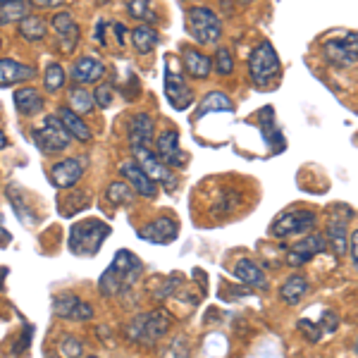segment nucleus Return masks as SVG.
I'll use <instances>...</instances> for the list:
<instances>
[{
	"mask_svg": "<svg viewBox=\"0 0 358 358\" xmlns=\"http://www.w3.org/2000/svg\"><path fill=\"white\" fill-rule=\"evenodd\" d=\"M138 273H141V261L127 248H120L115 253L113 263L106 268V273L101 275L98 280V289H101L103 296H117L129 289L131 285L136 282Z\"/></svg>",
	"mask_w": 358,
	"mask_h": 358,
	"instance_id": "nucleus-1",
	"label": "nucleus"
},
{
	"mask_svg": "<svg viewBox=\"0 0 358 358\" xmlns=\"http://www.w3.org/2000/svg\"><path fill=\"white\" fill-rule=\"evenodd\" d=\"M110 236V224L103 220H79L69 229V251L74 256L91 258L101 251L106 239Z\"/></svg>",
	"mask_w": 358,
	"mask_h": 358,
	"instance_id": "nucleus-2",
	"label": "nucleus"
},
{
	"mask_svg": "<svg viewBox=\"0 0 358 358\" xmlns=\"http://www.w3.org/2000/svg\"><path fill=\"white\" fill-rule=\"evenodd\" d=\"M248 74H251L253 84L265 86L275 84L282 74V62H280V55H277L275 45L270 41H263L261 45L253 48L251 57H248Z\"/></svg>",
	"mask_w": 358,
	"mask_h": 358,
	"instance_id": "nucleus-3",
	"label": "nucleus"
},
{
	"mask_svg": "<svg viewBox=\"0 0 358 358\" xmlns=\"http://www.w3.org/2000/svg\"><path fill=\"white\" fill-rule=\"evenodd\" d=\"M187 31L201 45H215L222 38V22L210 8H192L187 13Z\"/></svg>",
	"mask_w": 358,
	"mask_h": 358,
	"instance_id": "nucleus-4",
	"label": "nucleus"
},
{
	"mask_svg": "<svg viewBox=\"0 0 358 358\" xmlns=\"http://www.w3.org/2000/svg\"><path fill=\"white\" fill-rule=\"evenodd\" d=\"M179 65L182 62L175 55H165V96L175 110H187L194 103V91Z\"/></svg>",
	"mask_w": 358,
	"mask_h": 358,
	"instance_id": "nucleus-5",
	"label": "nucleus"
},
{
	"mask_svg": "<svg viewBox=\"0 0 358 358\" xmlns=\"http://www.w3.org/2000/svg\"><path fill=\"white\" fill-rule=\"evenodd\" d=\"M170 315L165 310H148V313L136 315L127 327L129 339L138 344H155L163 334L170 330Z\"/></svg>",
	"mask_w": 358,
	"mask_h": 358,
	"instance_id": "nucleus-6",
	"label": "nucleus"
},
{
	"mask_svg": "<svg viewBox=\"0 0 358 358\" xmlns=\"http://www.w3.org/2000/svg\"><path fill=\"white\" fill-rule=\"evenodd\" d=\"M31 138L36 143V148H41L45 155H57L67 151L69 143H72V136L67 134V129L62 127L57 115H48L41 127L31 129Z\"/></svg>",
	"mask_w": 358,
	"mask_h": 358,
	"instance_id": "nucleus-7",
	"label": "nucleus"
},
{
	"mask_svg": "<svg viewBox=\"0 0 358 358\" xmlns=\"http://www.w3.org/2000/svg\"><path fill=\"white\" fill-rule=\"evenodd\" d=\"M315 224H317V215L313 210H289V213H282L280 217H275L270 234L275 239H287V236L313 232Z\"/></svg>",
	"mask_w": 358,
	"mask_h": 358,
	"instance_id": "nucleus-8",
	"label": "nucleus"
},
{
	"mask_svg": "<svg viewBox=\"0 0 358 358\" xmlns=\"http://www.w3.org/2000/svg\"><path fill=\"white\" fill-rule=\"evenodd\" d=\"M134 158H136V163L141 165V170L146 172L155 184H160L167 194L177 192L179 182H177V177L172 175V167H167L163 160L155 155L153 148H136Z\"/></svg>",
	"mask_w": 358,
	"mask_h": 358,
	"instance_id": "nucleus-9",
	"label": "nucleus"
},
{
	"mask_svg": "<svg viewBox=\"0 0 358 358\" xmlns=\"http://www.w3.org/2000/svg\"><path fill=\"white\" fill-rule=\"evenodd\" d=\"M327 62H332L334 67H351L358 62V31L342 34L337 38H330L322 45Z\"/></svg>",
	"mask_w": 358,
	"mask_h": 358,
	"instance_id": "nucleus-10",
	"label": "nucleus"
},
{
	"mask_svg": "<svg viewBox=\"0 0 358 358\" xmlns=\"http://www.w3.org/2000/svg\"><path fill=\"white\" fill-rule=\"evenodd\" d=\"M327 248L330 246H327L325 234H308V236H303V239H299L296 244L289 246L285 261L287 265H292V268H301V265L310 263L317 253L327 251Z\"/></svg>",
	"mask_w": 358,
	"mask_h": 358,
	"instance_id": "nucleus-11",
	"label": "nucleus"
},
{
	"mask_svg": "<svg viewBox=\"0 0 358 358\" xmlns=\"http://www.w3.org/2000/svg\"><path fill=\"white\" fill-rule=\"evenodd\" d=\"M138 239L151 241V244H172L179 234V222L170 215H160L153 222L138 227Z\"/></svg>",
	"mask_w": 358,
	"mask_h": 358,
	"instance_id": "nucleus-12",
	"label": "nucleus"
},
{
	"mask_svg": "<svg viewBox=\"0 0 358 358\" xmlns=\"http://www.w3.org/2000/svg\"><path fill=\"white\" fill-rule=\"evenodd\" d=\"M53 310L57 317L72 322H86L94 317V306L82 301L77 294H60L53 301Z\"/></svg>",
	"mask_w": 358,
	"mask_h": 358,
	"instance_id": "nucleus-13",
	"label": "nucleus"
},
{
	"mask_svg": "<svg viewBox=\"0 0 358 358\" xmlns=\"http://www.w3.org/2000/svg\"><path fill=\"white\" fill-rule=\"evenodd\" d=\"M86 172V158H65L50 167V184L55 189H72Z\"/></svg>",
	"mask_w": 358,
	"mask_h": 358,
	"instance_id": "nucleus-14",
	"label": "nucleus"
},
{
	"mask_svg": "<svg viewBox=\"0 0 358 358\" xmlns=\"http://www.w3.org/2000/svg\"><path fill=\"white\" fill-rule=\"evenodd\" d=\"M155 155L167 165V167H187V153L179 146V131L177 129H165L155 141Z\"/></svg>",
	"mask_w": 358,
	"mask_h": 358,
	"instance_id": "nucleus-15",
	"label": "nucleus"
},
{
	"mask_svg": "<svg viewBox=\"0 0 358 358\" xmlns=\"http://www.w3.org/2000/svg\"><path fill=\"white\" fill-rule=\"evenodd\" d=\"M120 175H122L127 179V184L134 189V194L143 196V199H155V196H158V184L141 170V165H138L136 160H124V163L120 165Z\"/></svg>",
	"mask_w": 358,
	"mask_h": 358,
	"instance_id": "nucleus-16",
	"label": "nucleus"
},
{
	"mask_svg": "<svg viewBox=\"0 0 358 358\" xmlns=\"http://www.w3.org/2000/svg\"><path fill=\"white\" fill-rule=\"evenodd\" d=\"M50 27L55 31V38L60 43V50L65 55H72L74 48L79 43V24L69 13H57L53 20H50Z\"/></svg>",
	"mask_w": 358,
	"mask_h": 358,
	"instance_id": "nucleus-17",
	"label": "nucleus"
},
{
	"mask_svg": "<svg viewBox=\"0 0 358 358\" xmlns=\"http://www.w3.org/2000/svg\"><path fill=\"white\" fill-rule=\"evenodd\" d=\"M153 131L155 122L151 113H136L129 120V146L134 148H153Z\"/></svg>",
	"mask_w": 358,
	"mask_h": 358,
	"instance_id": "nucleus-18",
	"label": "nucleus"
},
{
	"mask_svg": "<svg viewBox=\"0 0 358 358\" xmlns=\"http://www.w3.org/2000/svg\"><path fill=\"white\" fill-rule=\"evenodd\" d=\"M36 77V69L13 57H0V89H10L17 84H27Z\"/></svg>",
	"mask_w": 358,
	"mask_h": 358,
	"instance_id": "nucleus-19",
	"label": "nucleus"
},
{
	"mask_svg": "<svg viewBox=\"0 0 358 358\" xmlns=\"http://www.w3.org/2000/svg\"><path fill=\"white\" fill-rule=\"evenodd\" d=\"M106 77V62L96 55H82L72 65L74 84H96Z\"/></svg>",
	"mask_w": 358,
	"mask_h": 358,
	"instance_id": "nucleus-20",
	"label": "nucleus"
},
{
	"mask_svg": "<svg viewBox=\"0 0 358 358\" xmlns=\"http://www.w3.org/2000/svg\"><path fill=\"white\" fill-rule=\"evenodd\" d=\"M182 65H184V72L192 79H208L213 72L210 57L203 55L201 50L192 48V45H187V48L182 50Z\"/></svg>",
	"mask_w": 358,
	"mask_h": 358,
	"instance_id": "nucleus-21",
	"label": "nucleus"
},
{
	"mask_svg": "<svg viewBox=\"0 0 358 358\" xmlns=\"http://www.w3.org/2000/svg\"><path fill=\"white\" fill-rule=\"evenodd\" d=\"M346 220L349 217H339V215H332L327 220V246L334 251V256L342 258L346 251H349V234H346Z\"/></svg>",
	"mask_w": 358,
	"mask_h": 358,
	"instance_id": "nucleus-22",
	"label": "nucleus"
},
{
	"mask_svg": "<svg viewBox=\"0 0 358 358\" xmlns=\"http://www.w3.org/2000/svg\"><path fill=\"white\" fill-rule=\"evenodd\" d=\"M234 277L239 282H244L246 287H256V289H268V277L261 270V265L251 258H241L234 265Z\"/></svg>",
	"mask_w": 358,
	"mask_h": 358,
	"instance_id": "nucleus-23",
	"label": "nucleus"
},
{
	"mask_svg": "<svg viewBox=\"0 0 358 358\" xmlns=\"http://www.w3.org/2000/svg\"><path fill=\"white\" fill-rule=\"evenodd\" d=\"M55 115L60 117V122L67 129V134L72 136V138H77L79 143H89L91 138H94V131H91L89 124H86L84 120H82V115L69 110V108H60V110H57Z\"/></svg>",
	"mask_w": 358,
	"mask_h": 358,
	"instance_id": "nucleus-24",
	"label": "nucleus"
},
{
	"mask_svg": "<svg viewBox=\"0 0 358 358\" xmlns=\"http://www.w3.org/2000/svg\"><path fill=\"white\" fill-rule=\"evenodd\" d=\"M15 108L24 117H34V115L43 110V96L31 86H22V89L15 91Z\"/></svg>",
	"mask_w": 358,
	"mask_h": 358,
	"instance_id": "nucleus-25",
	"label": "nucleus"
},
{
	"mask_svg": "<svg viewBox=\"0 0 358 358\" xmlns=\"http://www.w3.org/2000/svg\"><path fill=\"white\" fill-rule=\"evenodd\" d=\"M129 38H131V45H134V50L138 55L153 53L155 45H158V41H160L158 31H155V27H151V24L134 27V29H131V34H129Z\"/></svg>",
	"mask_w": 358,
	"mask_h": 358,
	"instance_id": "nucleus-26",
	"label": "nucleus"
},
{
	"mask_svg": "<svg viewBox=\"0 0 358 358\" xmlns=\"http://www.w3.org/2000/svg\"><path fill=\"white\" fill-rule=\"evenodd\" d=\"M17 31H20V36L24 38V41L38 43V41H43V38H45L48 27H45V22L38 15H27L24 20L17 24Z\"/></svg>",
	"mask_w": 358,
	"mask_h": 358,
	"instance_id": "nucleus-27",
	"label": "nucleus"
},
{
	"mask_svg": "<svg viewBox=\"0 0 358 358\" xmlns=\"http://www.w3.org/2000/svg\"><path fill=\"white\" fill-rule=\"evenodd\" d=\"M308 292V280L303 275H292L285 285L280 287V299L287 306H296Z\"/></svg>",
	"mask_w": 358,
	"mask_h": 358,
	"instance_id": "nucleus-28",
	"label": "nucleus"
},
{
	"mask_svg": "<svg viewBox=\"0 0 358 358\" xmlns=\"http://www.w3.org/2000/svg\"><path fill=\"white\" fill-rule=\"evenodd\" d=\"M234 110V103L229 101L227 96L220 94V91H213V94H208L203 98V103L199 106V110H196V117H203L208 113H232Z\"/></svg>",
	"mask_w": 358,
	"mask_h": 358,
	"instance_id": "nucleus-29",
	"label": "nucleus"
},
{
	"mask_svg": "<svg viewBox=\"0 0 358 358\" xmlns=\"http://www.w3.org/2000/svg\"><path fill=\"white\" fill-rule=\"evenodd\" d=\"M65 84H67L65 67H62L60 62H48L43 72V89L48 91V94H57L60 89H65Z\"/></svg>",
	"mask_w": 358,
	"mask_h": 358,
	"instance_id": "nucleus-30",
	"label": "nucleus"
},
{
	"mask_svg": "<svg viewBox=\"0 0 358 358\" xmlns=\"http://www.w3.org/2000/svg\"><path fill=\"white\" fill-rule=\"evenodd\" d=\"M29 15V5L27 0H15V3H8L0 8V27L8 24H20L22 20Z\"/></svg>",
	"mask_w": 358,
	"mask_h": 358,
	"instance_id": "nucleus-31",
	"label": "nucleus"
},
{
	"mask_svg": "<svg viewBox=\"0 0 358 358\" xmlns=\"http://www.w3.org/2000/svg\"><path fill=\"white\" fill-rule=\"evenodd\" d=\"M67 101H69V110H74L77 115H86L94 110V96L89 91H84L82 86H72Z\"/></svg>",
	"mask_w": 358,
	"mask_h": 358,
	"instance_id": "nucleus-32",
	"label": "nucleus"
},
{
	"mask_svg": "<svg viewBox=\"0 0 358 358\" xmlns=\"http://www.w3.org/2000/svg\"><path fill=\"white\" fill-rule=\"evenodd\" d=\"M106 199L110 201L113 206H129L134 201V194H131V187L124 182H113L108 184L106 189Z\"/></svg>",
	"mask_w": 358,
	"mask_h": 358,
	"instance_id": "nucleus-33",
	"label": "nucleus"
},
{
	"mask_svg": "<svg viewBox=\"0 0 358 358\" xmlns=\"http://www.w3.org/2000/svg\"><path fill=\"white\" fill-rule=\"evenodd\" d=\"M127 13H129V17H134V20L155 22L151 0H127Z\"/></svg>",
	"mask_w": 358,
	"mask_h": 358,
	"instance_id": "nucleus-34",
	"label": "nucleus"
},
{
	"mask_svg": "<svg viewBox=\"0 0 358 358\" xmlns=\"http://www.w3.org/2000/svg\"><path fill=\"white\" fill-rule=\"evenodd\" d=\"M213 69H215L220 77H229L234 69V57L232 53H229L224 45H220V48L215 50V57H213Z\"/></svg>",
	"mask_w": 358,
	"mask_h": 358,
	"instance_id": "nucleus-35",
	"label": "nucleus"
},
{
	"mask_svg": "<svg viewBox=\"0 0 358 358\" xmlns=\"http://www.w3.org/2000/svg\"><path fill=\"white\" fill-rule=\"evenodd\" d=\"M94 103L98 108H110L113 106V86L110 84H98L94 91Z\"/></svg>",
	"mask_w": 358,
	"mask_h": 358,
	"instance_id": "nucleus-36",
	"label": "nucleus"
},
{
	"mask_svg": "<svg viewBox=\"0 0 358 358\" xmlns=\"http://www.w3.org/2000/svg\"><path fill=\"white\" fill-rule=\"evenodd\" d=\"M60 351H62V356H65V358H79V356H82V351H84V344L79 342L77 337H67V339H62Z\"/></svg>",
	"mask_w": 358,
	"mask_h": 358,
	"instance_id": "nucleus-37",
	"label": "nucleus"
},
{
	"mask_svg": "<svg viewBox=\"0 0 358 358\" xmlns=\"http://www.w3.org/2000/svg\"><path fill=\"white\" fill-rule=\"evenodd\" d=\"M317 327H320V332L322 334H332V332H337V327H339V315L334 313V310H325L320 317V322H317Z\"/></svg>",
	"mask_w": 358,
	"mask_h": 358,
	"instance_id": "nucleus-38",
	"label": "nucleus"
},
{
	"mask_svg": "<svg viewBox=\"0 0 358 358\" xmlns=\"http://www.w3.org/2000/svg\"><path fill=\"white\" fill-rule=\"evenodd\" d=\"M299 330H301V334L308 339V342H320V337H322L320 327L310 320H299Z\"/></svg>",
	"mask_w": 358,
	"mask_h": 358,
	"instance_id": "nucleus-39",
	"label": "nucleus"
},
{
	"mask_svg": "<svg viewBox=\"0 0 358 358\" xmlns=\"http://www.w3.org/2000/svg\"><path fill=\"white\" fill-rule=\"evenodd\" d=\"M349 251H351V261H354V268L358 270V229L349 236Z\"/></svg>",
	"mask_w": 358,
	"mask_h": 358,
	"instance_id": "nucleus-40",
	"label": "nucleus"
},
{
	"mask_svg": "<svg viewBox=\"0 0 358 358\" xmlns=\"http://www.w3.org/2000/svg\"><path fill=\"white\" fill-rule=\"evenodd\" d=\"M94 38H96V41L101 43V45H106V43H108V41H106V20H101V22L96 24V29H94Z\"/></svg>",
	"mask_w": 358,
	"mask_h": 358,
	"instance_id": "nucleus-41",
	"label": "nucleus"
},
{
	"mask_svg": "<svg viewBox=\"0 0 358 358\" xmlns=\"http://www.w3.org/2000/svg\"><path fill=\"white\" fill-rule=\"evenodd\" d=\"M29 3L34 5V8H43V10H48V8H57V5H62L65 0H29Z\"/></svg>",
	"mask_w": 358,
	"mask_h": 358,
	"instance_id": "nucleus-42",
	"label": "nucleus"
},
{
	"mask_svg": "<svg viewBox=\"0 0 358 358\" xmlns=\"http://www.w3.org/2000/svg\"><path fill=\"white\" fill-rule=\"evenodd\" d=\"M113 31H115V36H117V43H120V45H124L127 27L122 24V22H115V24H113Z\"/></svg>",
	"mask_w": 358,
	"mask_h": 358,
	"instance_id": "nucleus-43",
	"label": "nucleus"
},
{
	"mask_svg": "<svg viewBox=\"0 0 358 358\" xmlns=\"http://www.w3.org/2000/svg\"><path fill=\"white\" fill-rule=\"evenodd\" d=\"M10 241H13V234H10L3 224H0V246H8Z\"/></svg>",
	"mask_w": 358,
	"mask_h": 358,
	"instance_id": "nucleus-44",
	"label": "nucleus"
},
{
	"mask_svg": "<svg viewBox=\"0 0 358 358\" xmlns=\"http://www.w3.org/2000/svg\"><path fill=\"white\" fill-rule=\"evenodd\" d=\"M3 148H8V136L0 131V151H3Z\"/></svg>",
	"mask_w": 358,
	"mask_h": 358,
	"instance_id": "nucleus-45",
	"label": "nucleus"
},
{
	"mask_svg": "<svg viewBox=\"0 0 358 358\" xmlns=\"http://www.w3.org/2000/svg\"><path fill=\"white\" fill-rule=\"evenodd\" d=\"M8 3H15V0H0V8H3V5H8Z\"/></svg>",
	"mask_w": 358,
	"mask_h": 358,
	"instance_id": "nucleus-46",
	"label": "nucleus"
},
{
	"mask_svg": "<svg viewBox=\"0 0 358 358\" xmlns=\"http://www.w3.org/2000/svg\"><path fill=\"white\" fill-rule=\"evenodd\" d=\"M354 351H356V356H358V337H356V342H354Z\"/></svg>",
	"mask_w": 358,
	"mask_h": 358,
	"instance_id": "nucleus-47",
	"label": "nucleus"
},
{
	"mask_svg": "<svg viewBox=\"0 0 358 358\" xmlns=\"http://www.w3.org/2000/svg\"><path fill=\"white\" fill-rule=\"evenodd\" d=\"M241 3H253V0H241Z\"/></svg>",
	"mask_w": 358,
	"mask_h": 358,
	"instance_id": "nucleus-48",
	"label": "nucleus"
},
{
	"mask_svg": "<svg viewBox=\"0 0 358 358\" xmlns=\"http://www.w3.org/2000/svg\"><path fill=\"white\" fill-rule=\"evenodd\" d=\"M0 48H3V41H0Z\"/></svg>",
	"mask_w": 358,
	"mask_h": 358,
	"instance_id": "nucleus-49",
	"label": "nucleus"
},
{
	"mask_svg": "<svg viewBox=\"0 0 358 358\" xmlns=\"http://www.w3.org/2000/svg\"><path fill=\"white\" fill-rule=\"evenodd\" d=\"M89 358H96V356H89Z\"/></svg>",
	"mask_w": 358,
	"mask_h": 358,
	"instance_id": "nucleus-50",
	"label": "nucleus"
}]
</instances>
